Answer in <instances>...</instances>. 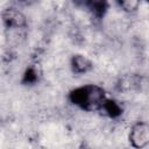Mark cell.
Returning a JSON list of instances; mask_svg holds the SVG:
<instances>
[{
	"label": "cell",
	"instance_id": "1",
	"mask_svg": "<svg viewBox=\"0 0 149 149\" xmlns=\"http://www.w3.org/2000/svg\"><path fill=\"white\" fill-rule=\"evenodd\" d=\"M70 99L72 104L79 108L87 112H94L102 108L107 97L105 90L101 86L95 84H87L73 90L70 94Z\"/></svg>",
	"mask_w": 149,
	"mask_h": 149
},
{
	"label": "cell",
	"instance_id": "2",
	"mask_svg": "<svg viewBox=\"0 0 149 149\" xmlns=\"http://www.w3.org/2000/svg\"><path fill=\"white\" fill-rule=\"evenodd\" d=\"M128 140L134 148H144L149 144V123L137 121L132 125L128 132Z\"/></svg>",
	"mask_w": 149,
	"mask_h": 149
},
{
	"label": "cell",
	"instance_id": "3",
	"mask_svg": "<svg viewBox=\"0 0 149 149\" xmlns=\"http://www.w3.org/2000/svg\"><path fill=\"white\" fill-rule=\"evenodd\" d=\"M2 20L8 29H24L27 26V17L16 8H7L2 13Z\"/></svg>",
	"mask_w": 149,
	"mask_h": 149
},
{
	"label": "cell",
	"instance_id": "4",
	"mask_svg": "<svg viewBox=\"0 0 149 149\" xmlns=\"http://www.w3.org/2000/svg\"><path fill=\"white\" fill-rule=\"evenodd\" d=\"M78 6L85 7L97 16L104 15L107 8V0H73Z\"/></svg>",
	"mask_w": 149,
	"mask_h": 149
},
{
	"label": "cell",
	"instance_id": "5",
	"mask_svg": "<svg viewBox=\"0 0 149 149\" xmlns=\"http://www.w3.org/2000/svg\"><path fill=\"white\" fill-rule=\"evenodd\" d=\"M92 62L84 55H74L71 59V69L74 73H86L92 69Z\"/></svg>",
	"mask_w": 149,
	"mask_h": 149
},
{
	"label": "cell",
	"instance_id": "6",
	"mask_svg": "<svg viewBox=\"0 0 149 149\" xmlns=\"http://www.w3.org/2000/svg\"><path fill=\"white\" fill-rule=\"evenodd\" d=\"M142 0H115L118 7L126 14H133L137 12Z\"/></svg>",
	"mask_w": 149,
	"mask_h": 149
},
{
	"label": "cell",
	"instance_id": "7",
	"mask_svg": "<svg viewBox=\"0 0 149 149\" xmlns=\"http://www.w3.org/2000/svg\"><path fill=\"white\" fill-rule=\"evenodd\" d=\"M21 2H24V3H27V5H33V3H35V2H37L38 0H20Z\"/></svg>",
	"mask_w": 149,
	"mask_h": 149
},
{
	"label": "cell",
	"instance_id": "8",
	"mask_svg": "<svg viewBox=\"0 0 149 149\" xmlns=\"http://www.w3.org/2000/svg\"><path fill=\"white\" fill-rule=\"evenodd\" d=\"M148 1H149V0H148Z\"/></svg>",
	"mask_w": 149,
	"mask_h": 149
}]
</instances>
